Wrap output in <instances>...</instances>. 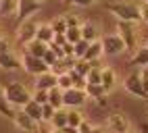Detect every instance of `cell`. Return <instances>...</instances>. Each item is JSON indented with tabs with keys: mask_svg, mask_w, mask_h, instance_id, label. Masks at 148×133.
I'll return each mask as SVG.
<instances>
[{
	"mask_svg": "<svg viewBox=\"0 0 148 133\" xmlns=\"http://www.w3.org/2000/svg\"><path fill=\"white\" fill-rule=\"evenodd\" d=\"M104 11H108L117 21L123 23H140L142 15H140V4L138 2H127V0H115V2L104 4Z\"/></svg>",
	"mask_w": 148,
	"mask_h": 133,
	"instance_id": "cell-1",
	"label": "cell"
},
{
	"mask_svg": "<svg viewBox=\"0 0 148 133\" xmlns=\"http://www.w3.org/2000/svg\"><path fill=\"white\" fill-rule=\"evenodd\" d=\"M2 90H4V96H6L8 104H11L13 108H23L25 104L32 100V92L19 81H6L2 85Z\"/></svg>",
	"mask_w": 148,
	"mask_h": 133,
	"instance_id": "cell-2",
	"label": "cell"
},
{
	"mask_svg": "<svg viewBox=\"0 0 148 133\" xmlns=\"http://www.w3.org/2000/svg\"><path fill=\"white\" fill-rule=\"evenodd\" d=\"M117 33L123 40L125 44V50L127 52H136L140 48V33H138V23H123V21H117Z\"/></svg>",
	"mask_w": 148,
	"mask_h": 133,
	"instance_id": "cell-3",
	"label": "cell"
},
{
	"mask_svg": "<svg viewBox=\"0 0 148 133\" xmlns=\"http://www.w3.org/2000/svg\"><path fill=\"white\" fill-rule=\"evenodd\" d=\"M106 129L111 131V133H127V131L132 129L130 117H127L123 110L108 112V117H106Z\"/></svg>",
	"mask_w": 148,
	"mask_h": 133,
	"instance_id": "cell-4",
	"label": "cell"
},
{
	"mask_svg": "<svg viewBox=\"0 0 148 133\" xmlns=\"http://www.w3.org/2000/svg\"><path fill=\"white\" fill-rule=\"evenodd\" d=\"M40 8H42V2H38V0H19V6H17V13H15L17 25L29 21L32 15H36Z\"/></svg>",
	"mask_w": 148,
	"mask_h": 133,
	"instance_id": "cell-5",
	"label": "cell"
},
{
	"mask_svg": "<svg viewBox=\"0 0 148 133\" xmlns=\"http://www.w3.org/2000/svg\"><path fill=\"white\" fill-rule=\"evenodd\" d=\"M100 42H102V56H119L121 52H125V44L119 37V33H108L100 37Z\"/></svg>",
	"mask_w": 148,
	"mask_h": 133,
	"instance_id": "cell-6",
	"label": "cell"
},
{
	"mask_svg": "<svg viewBox=\"0 0 148 133\" xmlns=\"http://www.w3.org/2000/svg\"><path fill=\"white\" fill-rule=\"evenodd\" d=\"M21 64H23L25 73L34 75V77H40V75H44V73H48V71H50V69H48V64H46L42 58H36V56L27 54V52H23Z\"/></svg>",
	"mask_w": 148,
	"mask_h": 133,
	"instance_id": "cell-7",
	"label": "cell"
},
{
	"mask_svg": "<svg viewBox=\"0 0 148 133\" xmlns=\"http://www.w3.org/2000/svg\"><path fill=\"white\" fill-rule=\"evenodd\" d=\"M36 33H38V23L29 19V21H25L17 27V42L25 48L27 44H32L36 40Z\"/></svg>",
	"mask_w": 148,
	"mask_h": 133,
	"instance_id": "cell-8",
	"label": "cell"
},
{
	"mask_svg": "<svg viewBox=\"0 0 148 133\" xmlns=\"http://www.w3.org/2000/svg\"><path fill=\"white\" fill-rule=\"evenodd\" d=\"M88 102V96H86V90H67L63 92V106L67 108H82L84 104Z\"/></svg>",
	"mask_w": 148,
	"mask_h": 133,
	"instance_id": "cell-9",
	"label": "cell"
},
{
	"mask_svg": "<svg viewBox=\"0 0 148 133\" xmlns=\"http://www.w3.org/2000/svg\"><path fill=\"white\" fill-rule=\"evenodd\" d=\"M125 92H130L132 96L136 98H142L148 102V94L144 92V85H142V75L140 73H132V75H127V79H125Z\"/></svg>",
	"mask_w": 148,
	"mask_h": 133,
	"instance_id": "cell-10",
	"label": "cell"
},
{
	"mask_svg": "<svg viewBox=\"0 0 148 133\" xmlns=\"http://www.w3.org/2000/svg\"><path fill=\"white\" fill-rule=\"evenodd\" d=\"M13 123H15L17 129H21V131H25V133H38V131H40V123H36L34 119H29L21 108L15 110Z\"/></svg>",
	"mask_w": 148,
	"mask_h": 133,
	"instance_id": "cell-11",
	"label": "cell"
},
{
	"mask_svg": "<svg viewBox=\"0 0 148 133\" xmlns=\"http://www.w3.org/2000/svg\"><path fill=\"white\" fill-rule=\"evenodd\" d=\"M100 85L104 88V92H113L117 88V71L113 66H102V75H100Z\"/></svg>",
	"mask_w": 148,
	"mask_h": 133,
	"instance_id": "cell-12",
	"label": "cell"
},
{
	"mask_svg": "<svg viewBox=\"0 0 148 133\" xmlns=\"http://www.w3.org/2000/svg\"><path fill=\"white\" fill-rule=\"evenodd\" d=\"M58 85V77L54 73H44V75H40V77H36V90H44V92H50V90H54Z\"/></svg>",
	"mask_w": 148,
	"mask_h": 133,
	"instance_id": "cell-13",
	"label": "cell"
},
{
	"mask_svg": "<svg viewBox=\"0 0 148 133\" xmlns=\"http://www.w3.org/2000/svg\"><path fill=\"white\" fill-rule=\"evenodd\" d=\"M0 69L19 71V69H23V64H21V58H17L15 52H6V54H0Z\"/></svg>",
	"mask_w": 148,
	"mask_h": 133,
	"instance_id": "cell-14",
	"label": "cell"
},
{
	"mask_svg": "<svg viewBox=\"0 0 148 133\" xmlns=\"http://www.w3.org/2000/svg\"><path fill=\"white\" fill-rule=\"evenodd\" d=\"M36 40H38V42H42V44H48V46L54 42V31H52L50 23H42V25H38Z\"/></svg>",
	"mask_w": 148,
	"mask_h": 133,
	"instance_id": "cell-15",
	"label": "cell"
},
{
	"mask_svg": "<svg viewBox=\"0 0 148 133\" xmlns=\"http://www.w3.org/2000/svg\"><path fill=\"white\" fill-rule=\"evenodd\" d=\"M21 110L25 112L29 119H34L36 123H40V125H42V104H38V102H34V100H29Z\"/></svg>",
	"mask_w": 148,
	"mask_h": 133,
	"instance_id": "cell-16",
	"label": "cell"
},
{
	"mask_svg": "<svg viewBox=\"0 0 148 133\" xmlns=\"http://www.w3.org/2000/svg\"><path fill=\"white\" fill-rule=\"evenodd\" d=\"M100 56H102V42L96 40V42H92L90 46H88V50H86V54H84V60H88V62H98Z\"/></svg>",
	"mask_w": 148,
	"mask_h": 133,
	"instance_id": "cell-17",
	"label": "cell"
},
{
	"mask_svg": "<svg viewBox=\"0 0 148 133\" xmlns=\"http://www.w3.org/2000/svg\"><path fill=\"white\" fill-rule=\"evenodd\" d=\"M82 40H86V42H96V40H100V35H98V27L92 23V21H86L84 25H82Z\"/></svg>",
	"mask_w": 148,
	"mask_h": 133,
	"instance_id": "cell-18",
	"label": "cell"
},
{
	"mask_svg": "<svg viewBox=\"0 0 148 133\" xmlns=\"http://www.w3.org/2000/svg\"><path fill=\"white\" fill-rule=\"evenodd\" d=\"M130 64L132 66H140V69H144V66L148 64V48H146V46H140V48L132 54Z\"/></svg>",
	"mask_w": 148,
	"mask_h": 133,
	"instance_id": "cell-19",
	"label": "cell"
},
{
	"mask_svg": "<svg viewBox=\"0 0 148 133\" xmlns=\"http://www.w3.org/2000/svg\"><path fill=\"white\" fill-rule=\"evenodd\" d=\"M84 121H86V117H84L82 108H67V125L69 127H75L77 129Z\"/></svg>",
	"mask_w": 148,
	"mask_h": 133,
	"instance_id": "cell-20",
	"label": "cell"
},
{
	"mask_svg": "<svg viewBox=\"0 0 148 133\" xmlns=\"http://www.w3.org/2000/svg\"><path fill=\"white\" fill-rule=\"evenodd\" d=\"M46 50H48V44H42V42L34 40L32 44H27V46H25V50H23V52L36 56V58H42V56L46 54Z\"/></svg>",
	"mask_w": 148,
	"mask_h": 133,
	"instance_id": "cell-21",
	"label": "cell"
},
{
	"mask_svg": "<svg viewBox=\"0 0 148 133\" xmlns=\"http://www.w3.org/2000/svg\"><path fill=\"white\" fill-rule=\"evenodd\" d=\"M48 104H50V106H52L54 110L65 108V106H63V92L58 90V88H54V90L48 92Z\"/></svg>",
	"mask_w": 148,
	"mask_h": 133,
	"instance_id": "cell-22",
	"label": "cell"
},
{
	"mask_svg": "<svg viewBox=\"0 0 148 133\" xmlns=\"http://www.w3.org/2000/svg\"><path fill=\"white\" fill-rule=\"evenodd\" d=\"M19 0H0V17H11L17 13Z\"/></svg>",
	"mask_w": 148,
	"mask_h": 133,
	"instance_id": "cell-23",
	"label": "cell"
},
{
	"mask_svg": "<svg viewBox=\"0 0 148 133\" xmlns=\"http://www.w3.org/2000/svg\"><path fill=\"white\" fill-rule=\"evenodd\" d=\"M0 115H2V117H8V119L15 117V108L8 104V100H6V96H4V90H2V88H0Z\"/></svg>",
	"mask_w": 148,
	"mask_h": 133,
	"instance_id": "cell-24",
	"label": "cell"
},
{
	"mask_svg": "<svg viewBox=\"0 0 148 133\" xmlns=\"http://www.w3.org/2000/svg\"><path fill=\"white\" fill-rule=\"evenodd\" d=\"M86 96H88V100H100V98H106V92H104V88L102 85H86Z\"/></svg>",
	"mask_w": 148,
	"mask_h": 133,
	"instance_id": "cell-25",
	"label": "cell"
},
{
	"mask_svg": "<svg viewBox=\"0 0 148 133\" xmlns=\"http://www.w3.org/2000/svg\"><path fill=\"white\" fill-rule=\"evenodd\" d=\"M50 125H52V129H65V127H67V110H65V108H61V110L54 112Z\"/></svg>",
	"mask_w": 148,
	"mask_h": 133,
	"instance_id": "cell-26",
	"label": "cell"
},
{
	"mask_svg": "<svg viewBox=\"0 0 148 133\" xmlns=\"http://www.w3.org/2000/svg\"><path fill=\"white\" fill-rule=\"evenodd\" d=\"M92 71L86 75V81L88 85H100V75H102V66H98L96 62H92Z\"/></svg>",
	"mask_w": 148,
	"mask_h": 133,
	"instance_id": "cell-27",
	"label": "cell"
},
{
	"mask_svg": "<svg viewBox=\"0 0 148 133\" xmlns=\"http://www.w3.org/2000/svg\"><path fill=\"white\" fill-rule=\"evenodd\" d=\"M65 17V23H67V29L69 27H82L86 23V19L82 15H77V13H69V15H63Z\"/></svg>",
	"mask_w": 148,
	"mask_h": 133,
	"instance_id": "cell-28",
	"label": "cell"
},
{
	"mask_svg": "<svg viewBox=\"0 0 148 133\" xmlns=\"http://www.w3.org/2000/svg\"><path fill=\"white\" fill-rule=\"evenodd\" d=\"M50 27L54 35H61V33H67V23H65V17H54L50 21Z\"/></svg>",
	"mask_w": 148,
	"mask_h": 133,
	"instance_id": "cell-29",
	"label": "cell"
},
{
	"mask_svg": "<svg viewBox=\"0 0 148 133\" xmlns=\"http://www.w3.org/2000/svg\"><path fill=\"white\" fill-rule=\"evenodd\" d=\"M56 77H58V85H56V88L61 92H67V90L73 88V81H71V75H69V73H61V75H56Z\"/></svg>",
	"mask_w": 148,
	"mask_h": 133,
	"instance_id": "cell-30",
	"label": "cell"
},
{
	"mask_svg": "<svg viewBox=\"0 0 148 133\" xmlns=\"http://www.w3.org/2000/svg\"><path fill=\"white\" fill-rule=\"evenodd\" d=\"M65 37H67V42L69 44H77V42H79L82 40V27H69V29H67V33H65Z\"/></svg>",
	"mask_w": 148,
	"mask_h": 133,
	"instance_id": "cell-31",
	"label": "cell"
},
{
	"mask_svg": "<svg viewBox=\"0 0 148 133\" xmlns=\"http://www.w3.org/2000/svg\"><path fill=\"white\" fill-rule=\"evenodd\" d=\"M92 66H94L92 62H88V60H84V58H77V60H75V69H73V71L86 77V75L92 71Z\"/></svg>",
	"mask_w": 148,
	"mask_h": 133,
	"instance_id": "cell-32",
	"label": "cell"
},
{
	"mask_svg": "<svg viewBox=\"0 0 148 133\" xmlns=\"http://www.w3.org/2000/svg\"><path fill=\"white\" fill-rule=\"evenodd\" d=\"M69 75H71V81H73V88H75V90H86V85H88V81H86V77H84V75H79V73H75L73 69L69 71Z\"/></svg>",
	"mask_w": 148,
	"mask_h": 133,
	"instance_id": "cell-33",
	"label": "cell"
},
{
	"mask_svg": "<svg viewBox=\"0 0 148 133\" xmlns=\"http://www.w3.org/2000/svg\"><path fill=\"white\" fill-rule=\"evenodd\" d=\"M32 100L44 106V104H48V92H44V90H34V94H32Z\"/></svg>",
	"mask_w": 148,
	"mask_h": 133,
	"instance_id": "cell-34",
	"label": "cell"
},
{
	"mask_svg": "<svg viewBox=\"0 0 148 133\" xmlns=\"http://www.w3.org/2000/svg\"><path fill=\"white\" fill-rule=\"evenodd\" d=\"M54 108L50 106V104H44L42 106V123H50L52 121V117H54Z\"/></svg>",
	"mask_w": 148,
	"mask_h": 133,
	"instance_id": "cell-35",
	"label": "cell"
},
{
	"mask_svg": "<svg viewBox=\"0 0 148 133\" xmlns=\"http://www.w3.org/2000/svg\"><path fill=\"white\" fill-rule=\"evenodd\" d=\"M88 46H90V42H86V40H79V42L75 44V58H84Z\"/></svg>",
	"mask_w": 148,
	"mask_h": 133,
	"instance_id": "cell-36",
	"label": "cell"
},
{
	"mask_svg": "<svg viewBox=\"0 0 148 133\" xmlns=\"http://www.w3.org/2000/svg\"><path fill=\"white\" fill-rule=\"evenodd\" d=\"M42 60H44V62L48 64V69H50V66H52V64H54V62L58 60V56H56V54H54V52H52L50 48H48V50H46V54L42 56Z\"/></svg>",
	"mask_w": 148,
	"mask_h": 133,
	"instance_id": "cell-37",
	"label": "cell"
},
{
	"mask_svg": "<svg viewBox=\"0 0 148 133\" xmlns=\"http://www.w3.org/2000/svg\"><path fill=\"white\" fill-rule=\"evenodd\" d=\"M6 52H13V44L4 35V37H0V54H6Z\"/></svg>",
	"mask_w": 148,
	"mask_h": 133,
	"instance_id": "cell-38",
	"label": "cell"
},
{
	"mask_svg": "<svg viewBox=\"0 0 148 133\" xmlns=\"http://www.w3.org/2000/svg\"><path fill=\"white\" fill-rule=\"evenodd\" d=\"M65 4H71V6H90L94 2H100V0H63Z\"/></svg>",
	"mask_w": 148,
	"mask_h": 133,
	"instance_id": "cell-39",
	"label": "cell"
},
{
	"mask_svg": "<svg viewBox=\"0 0 148 133\" xmlns=\"http://www.w3.org/2000/svg\"><path fill=\"white\" fill-rule=\"evenodd\" d=\"M92 129H94V125H92V123L86 119V121L82 123V125L77 127V133H92Z\"/></svg>",
	"mask_w": 148,
	"mask_h": 133,
	"instance_id": "cell-40",
	"label": "cell"
},
{
	"mask_svg": "<svg viewBox=\"0 0 148 133\" xmlns=\"http://www.w3.org/2000/svg\"><path fill=\"white\" fill-rule=\"evenodd\" d=\"M140 15L142 21H148V2H140Z\"/></svg>",
	"mask_w": 148,
	"mask_h": 133,
	"instance_id": "cell-41",
	"label": "cell"
},
{
	"mask_svg": "<svg viewBox=\"0 0 148 133\" xmlns=\"http://www.w3.org/2000/svg\"><path fill=\"white\" fill-rule=\"evenodd\" d=\"M52 44H56V46H61V48H63V46L67 44V37H65V33H61V35H54V42Z\"/></svg>",
	"mask_w": 148,
	"mask_h": 133,
	"instance_id": "cell-42",
	"label": "cell"
},
{
	"mask_svg": "<svg viewBox=\"0 0 148 133\" xmlns=\"http://www.w3.org/2000/svg\"><path fill=\"white\" fill-rule=\"evenodd\" d=\"M136 131H138V133H148V125H146V123H142V125L138 127Z\"/></svg>",
	"mask_w": 148,
	"mask_h": 133,
	"instance_id": "cell-43",
	"label": "cell"
},
{
	"mask_svg": "<svg viewBox=\"0 0 148 133\" xmlns=\"http://www.w3.org/2000/svg\"><path fill=\"white\" fill-rule=\"evenodd\" d=\"M92 133H108V129H106V127H94Z\"/></svg>",
	"mask_w": 148,
	"mask_h": 133,
	"instance_id": "cell-44",
	"label": "cell"
},
{
	"mask_svg": "<svg viewBox=\"0 0 148 133\" xmlns=\"http://www.w3.org/2000/svg\"><path fill=\"white\" fill-rule=\"evenodd\" d=\"M63 133H77V129H75V127H69V125H67V127L63 129Z\"/></svg>",
	"mask_w": 148,
	"mask_h": 133,
	"instance_id": "cell-45",
	"label": "cell"
},
{
	"mask_svg": "<svg viewBox=\"0 0 148 133\" xmlns=\"http://www.w3.org/2000/svg\"><path fill=\"white\" fill-rule=\"evenodd\" d=\"M140 75H142V79H148V64L142 69V73H140Z\"/></svg>",
	"mask_w": 148,
	"mask_h": 133,
	"instance_id": "cell-46",
	"label": "cell"
},
{
	"mask_svg": "<svg viewBox=\"0 0 148 133\" xmlns=\"http://www.w3.org/2000/svg\"><path fill=\"white\" fill-rule=\"evenodd\" d=\"M142 85H144V92L148 94V79H142Z\"/></svg>",
	"mask_w": 148,
	"mask_h": 133,
	"instance_id": "cell-47",
	"label": "cell"
},
{
	"mask_svg": "<svg viewBox=\"0 0 148 133\" xmlns=\"http://www.w3.org/2000/svg\"><path fill=\"white\" fill-rule=\"evenodd\" d=\"M50 133H63V129H52Z\"/></svg>",
	"mask_w": 148,
	"mask_h": 133,
	"instance_id": "cell-48",
	"label": "cell"
},
{
	"mask_svg": "<svg viewBox=\"0 0 148 133\" xmlns=\"http://www.w3.org/2000/svg\"><path fill=\"white\" fill-rule=\"evenodd\" d=\"M127 133H138V131H136V129H130V131H127Z\"/></svg>",
	"mask_w": 148,
	"mask_h": 133,
	"instance_id": "cell-49",
	"label": "cell"
},
{
	"mask_svg": "<svg viewBox=\"0 0 148 133\" xmlns=\"http://www.w3.org/2000/svg\"><path fill=\"white\" fill-rule=\"evenodd\" d=\"M40 133H50V131H44V129H40Z\"/></svg>",
	"mask_w": 148,
	"mask_h": 133,
	"instance_id": "cell-50",
	"label": "cell"
},
{
	"mask_svg": "<svg viewBox=\"0 0 148 133\" xmlns=\"http://www.w3.org/2000/svg\"><path fill=\"white\" fill-rule=\"evenodd\" d=\"M0 37H4V33H2V29H0Z\"/></svg>",
	"mask_w": 148,
	"mask_h": 133,
	"instance_id": "cell-51",
	"label": "cell"
},
{
	"mask_svg": "<svg viewBox=\"0 0 148 133\" xmlns=\"http://www.w3.org/2000/svg\"><path fill=\"white\" fill-rule=\"evenodd\" d=\"M38 2H46V0H38Z\"/></svg>",
	"mask_w": 148,
	"mask_h": 133,
	"instance_id": "cell-52",
	"label": "cell"
},
{
	"mask_svg": "<svg viewBox=\"0 0 148 133\" xmlns=\"http://www.w3.org/2000/svg\"><path fill=\"white\" fill-rule=\"evenodd\" d=\"M142 2H148V0H142Z\"/></svg>",
	"mask_w": 148,
	"mask_h": 133,
	"instance_id": "cell-53",
	"label": "cell"
},
{
	"mask_svg": "<svg viewBox=\"0 0 148 133\" xmlns=\"http://www.w3.org/2000/svg\"><path fill=\"white\" fill-rule=\"evenodd\" d=\"M146 48H148V42H146Z\"/></svg>",
	"mask_w": 148,
	"mask_h": 133,
	"instance_id": "cell-54",
	"label": "cell"
},
{
	"mask_svg": "<svg viewBox=\"0 0 148 133\" xmlns=\"http://www.w3.org/2000/svg\"><path fill=\"white\" fill-rule=\"evenodd\" d=\"M146 23H148V21H146Z\"/></svg>",
	"mask_w": 148,
	"mask_h": 133,
	"instance_id": "cell-55",
	"label": "cell"
}]
</instances>
